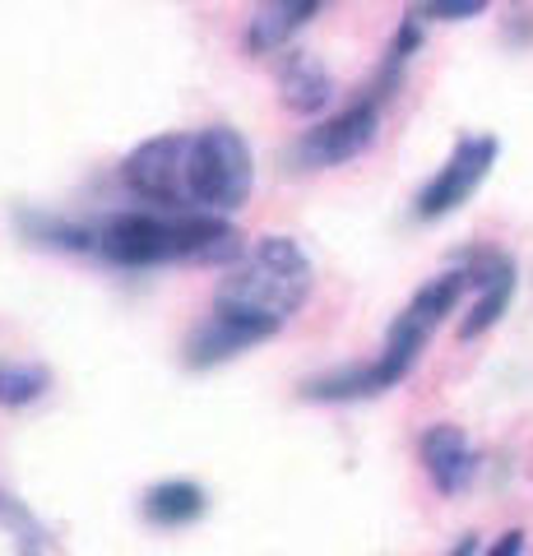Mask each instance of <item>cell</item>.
Wrapping results in <instances>:
<instances>
[{"label": "cell", "mask_w": 533, "mask_h": 556, "mask_svg": "<svg viewBox=\"0 0 533 556\" xmlns=\"http://www.w3.org/2000/svg\"><path fill=\"white\" fill-rule=\"evenodd\" d=\"M464 288H469V274H464V269H445V274H436V278H427V283L413 292V302H408L404 311H413V316H418L422 325L436 329V325L459 306Z\"/></svg>", "instance_id": "15"}, {"label": "cell", "mask_w": 533, "mask_h": 556, "mask_svg": "<svg viewBox=\"0 0 533 556\" xmlns=\"http://www.w3.org/2000/svg\"><path fill=\"white\" fill-rule=\"evenodd\" d=\"M432 334H436V329L422 325L413 311H399V316H394L381 357H376V371H381L385 390H394L399 380H408V371L418 367V357H422V348H427V339H432Z\"/></svg>", "instance_id": "11"}, {"label": "cell", "mask_w": 533, "mask_h": 556, "mask_svg": "<svg viewBox=\"0 0 533 556\" xmlns=\"http://www.w3.org/2000/svg\"><path fill=\"white\" fill-rule=\"evenodd\" d=\"M279 329H283V325L269 320V316H255V311L214 302V311L191 329V339H186V367H191V371L223 367V362L251 353L255 343L274 339Z\"/></svg>", "instance_id": "6"}, {"label": "cell", "mask_w": 533, "mask_h": 556, "mask_svg": "<svg viewBox=\"0 0 533 556\" xmlns=\"http://www.w3.org/2000/svg\"><path fill=\"white\" fill-rule=\"evenodd\" d=\"M320 5L325 0H261L251 14V28H246V51L251 56H269V51L288 47L306 24H312V14Z\"/></svg>", "instance_id": "10"}, {"label": "cell", "mask_w": 533, "mask_h": 556, "mask_svg": "<svg viewBox=\"0 0 533 556\" xmlns=\"http://www.w3.org/2000/svg\"><path fill=\"white\" fill-rule=\"evenodd\" d=\"M210 506L204 486L191 478H167V482H153L144 492V519L158 529H181V525H195Z\"/></svg>", "instance_id": "12"}, {"label": "cell", "mask_w": 533, "mask_h": 556, "mask_svg": "<svg viewBox=\"0 0 533 556\" xmlns=\"http://www.w3.org/2000/svg\"><path fill=\"white\" fill-rule=\"evenodd\" d=\"M418 455H422L427 478H432L436 492H445V496H459L478 473V455H473L469 437H464L459 427H450V422L427 427L422 441H418Z\"/></svg>", "instance_id": "8"}, {"label": "cell", "mask_w": 533, "mask_h": 556, "mask_svg": "<svg viewBox=\"0 0 533 556\" xmlns=\"http://www.w3.org/2000/svg\"><path fill=\"white\" fill-rule=\"evenodd\" d=\"M255 186V159L242 130L210 126L191 135V159H186V190L191 204L214 208V214H232L251 200Z\"/></svg>", "instance_id": "3"}, {"label": "cell", "mask_w": 533, "mask_h": 556, "mask_svg": "<svg viewBox=\"0 0 533 556\" xmlns=\"http://www.w3.org/2000/svg\"><path fill=\"white\" fill-rule=\"evenodd\" d=\"M274 79H279V102L292 116H320L334 102V75L312 51H288Z\"/></svg>", "instance_id": "9"}, {"label": "cell", "mask_w": 533, "mask_h": 556, "mask_svg": "<svg viewBox=\"0 0 533 556\" xmlns=\"http://www.w3.org/2000/svg\"><path fill=\"white\" fill-rule=\"evenodd\" d=\"M376 394H385L376 362H348V367L302 380V399H312V404H353V399H376Z\"/></svg>", "instance_id": "13"}, {"label": "cell", "mask_w": 533, "mask_h": 556, "mask_svg": "<svg viewBox=\"0 0 533 556\" xmlns=\"http://www.w3.org/2000/svg\"><path fill=\"white\" fill-rule=\"evenodd\" d=\"M422 20H436V24H464V20H478L487 14V0H422Z\"/></svg>", "instance_id": "18"}, {"label": "cell", "mask_w": 533, "mask_h": 556, "mask_svg": "<svg viewBox=\"0 0 533 556\" xmlns=\"http://www.w3.org/2000/svg\"><path fill=\"white\" fill-rule=\"evenodd\" d=\"M376 130H381V98H363L353 102V108H343L339 116L320 121L316 130H306L297 139V149H292V159L302 167H339V163H353L363 159V153L376 144Z\"/></svg>", "instance_id": "7"}, {"label": "cell", "mask_w": 533, "mask_h": 556, "mask_svg": "<svg viewBox=\"0 0 533 556\" xmlns=\"http://www.w3.org/2000/svg\"><path fill=\"white\" fill-rule=\"evenodd\" d=\"M306 298H312V260H306V251L292 237H261L237 265H228L214 302L288 325L306 306Z\"/></svg>", "instance_id": "2"}, {"label": "cell", "mask_w": 533, "mask_h": 556, "mask_svg": "<svg viewBox=\"0 0 533 556\" xmlns=\"http://www.w3.org/2000/svg\"><path fill=\"white\" fill-rule=\"evenodd\" d=\"M20 228L51 251H93V228H79V223L65 218H47V214H20Z\"/></svg>", "instance_id": "17"}, {"label": "cell", "mask_w": 533, "mask_h": 556, "mask_svg": "<svg viewBox=\"0 0 533 556\" xmlns=\"http://www.w3.org/2000/svg\"><path fill=\"white\" fill-rule=\"evenodd\" d=\"M93 251L112 265H218L246 255L242 232L214 208H172V214H112L93 228Z\"/></svg>", "instance_id": "1"}, {"label": "cell", "mask_w": 533, "mask_h": 556, "mask_svg": "<svg viewBox=\"0 0 533 556\" xmlns=\"http://www.w3.org/2000/svg\"><path fill=\"white\" fill-rule=\"evenodd\" d=\"M51 390V371L42 362L0 357V408H28Z\"/></svg>", "instance_id": "16"}, {"label": "cell", "mask_w": 533, "mask_h": 556, "mask_svg": "<svg viewBox=\"0 0 533 556\" xmlns=\"http://www.w3.org/2000/svg\"><path fill=\"white\" fill-rule=\"evenodd\" d=\"M515 552H524V533L520 529H510V533H502V543L492 547V556H515Z\"/></svg>", "instance_id": "19"}, {"label": "cell", "mask_w": 533, "mask_h": 556, "mask_svg": "<svg viewBox=\"0 0 533 556\" xmlns=\"http://www.w3.org/2000/svg\"><path fill=\"white\" fill-rule=\"evenodd\" d=\"M510 298H515V265L506 260L496 274H487L483 283H478V302L469 306V316L459 320V339L464 343H473L478 334H487V329L506 316V306H510Z\"/></svg>", "instance_id": "14"}, {"label": "cell", "mask_w": 533, "mask_h": 556, "mask_svg": "<svg viewBox=\"0 0 533 556\" xmlns=\"http://www.w3.org/2000/svg\"><path fill=\"white\" fill-rule=\"evenodd\" d=\"M496 153H502L496 135H464L455 144V153L445 159V167L422 186V195L413 200V214H418L422 223L450 218L455 208L469 204L473 190L487 181V172L496 167Z\"/></svg>", "instance_id": "5"}, {"label": "cell", "mask_w": 533, "mask_h": 556, "mask_svg": "<svg viewBox=\"0 0 533 556\" xmlns=\"http://www.w3.org/2000/svg\"><path fill=\"white\" fill-rule=\"evenodd\" d=\"M186 159H191V135H153L144 144H135L122 159V181L130 195H140L149 204H191V190H186Z\"/></svg>", "instance_id": "4"}]
</instances>
